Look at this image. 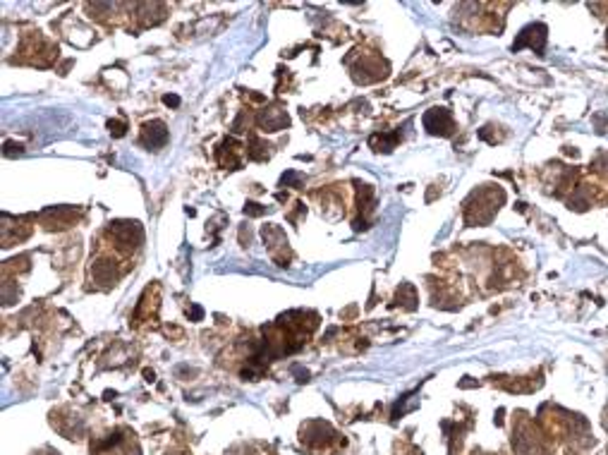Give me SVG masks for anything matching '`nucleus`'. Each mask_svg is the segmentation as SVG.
<instances>
[{
    "label": "nucleus",
    "instance_id": "nucleus-1",
    "mask_svg": "<svg viewBox=\"0 0 608 455\" xmlns=\"http://www.w3.org/2000/svg\"><path fill=\"white\" fill-rule=\"evenodd\" d=\"M424 127L429 130L431 134H453L455 130V122H453V115L448 113L446 108H431L429 113L424 115Z\"/></svg>",
    "mask_w": 608,
    "mask_h": 455
},
{
    "label": "nucleus",
    "instance_id": "nucleus-2",
    "mask_svg": "<svg viewBox=\"0 0 608 455\" xmlns=\"http://www.w3.org/2000/svg\"><path fill=\"white\" fill-rule=\"evenodd\" d=\"M546 43V27L544 24H532L527 29H522V34L517 36V41L512 43V48H522V46H529V48H537L542 50Z\"/></svg>",
    "mask_w": 608,
    "mask_h": 455
},
{
    "label": "nucleus",
    "instance_id": "nucleus-3",
    "mask_svg": "<svg viewBox=\"0 0 608 455\" xmlns=\"http://www.w3.org/2000/svg\"><path fill=\"white\" fill-rule=\"evenodd\" d=\"M166 139H168V130H166V125H163V122H149V125H144V142L149 144L151 149H156V147H163V144H166Z\"/></svg>",
    "mask_w": 608,
    "mask_h": 455
},
{
    "label": "nucleus",
    "instance_id": "nucleus-4",
    "mask_svg": "<svg viewBox=\"0 0 608 455\" xmlns=\"http://www.w3.org/2000/svg\"><path fill=\"white\" fill-rule=\"evenodd\" d=\"M166 103H168V106H178L180 101H178L175 96H166Z\"/></svg>",
    "mask_w": 608,
    "mask_h": 455
}]
</instances>
